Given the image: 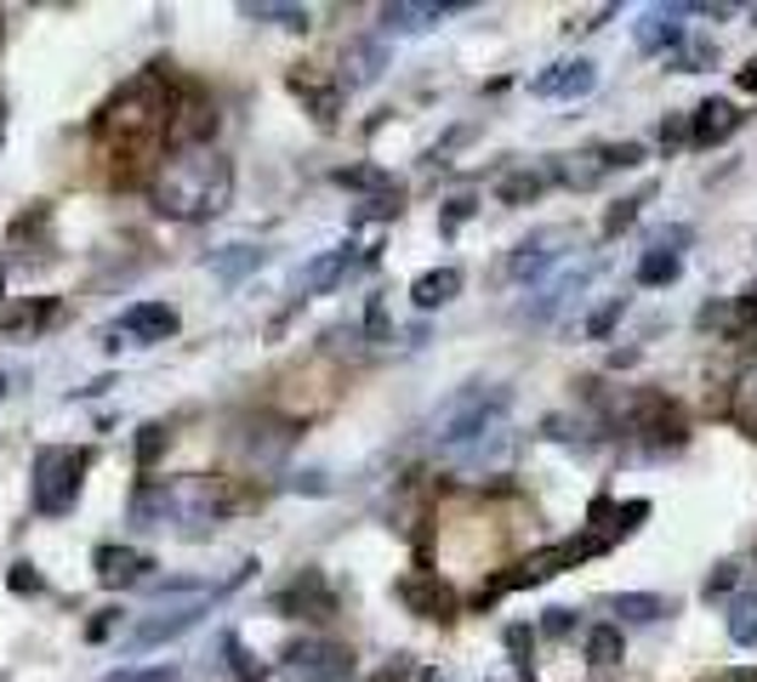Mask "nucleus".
Wrapping results in <instances>:
<instances>
[{
	"mask_svg": "<svg viewBox=\"0 0 757 682\" xmlns=\"http://www.w3.org/2000/svg\"><path fill=\"white\" fill-rule=\"evenodd\" d=\"M228 200H233V166L217 149H177L155 171V211L171 222L222 217Z\"/></svg>",
	"mask_w": 757,
	"mask_h": 682,
	"instance_id": "1",
	"label": "nucleus"
},
{
	"mask_svg": "<svg viewBox=\"0 0 757 682\" xmlns=\"http://www.w3.org/2000/svg\"><path fill=\"white\" fill-rule=\"evenodd\" d=\"M166 114H171V97L160 74H137L131 86H120V97L103 109L98 131L109 142H126V149H155L166 137Z\"/></svg>",
	"mask_w": 757,
	"mask_h": 682,
	"instance_id": "2",
	"label": "nucleus"
},
{
	"mask_svg": "<svg viewBox=\"0 0 757 682\" xmlns=\"http://www.w3.org/2000/svg\"><path fill=\"white\" fill-rule=\"evenodd\" d=\"M507 404H512V393H507L501 381H472V387H461V393H450V399L439 404V415H434L439 450L456 455V450H467V444H479L485 432L501 427Z\"/></svg>",
	"mask_w": 757,
	"mask_h": 682,
	"instance_id": "3",
	"label": "nucleus"
},
{
	"mask_svg": "<svg viewBox=\"0 0 757 682\" xmlns=\"http://www.w3.org/2000/svg\"><path fill=\"white\" fill-rule=\"evenodd\" d=\"M160 501H166V523H182L188 534L240 512V490H233V478H206V472H188V478L160 483Z\"/></svg>",
	"mask_w": 757,
	"mask_h": 682,
	"instance_id": "4",
	"label": "nucleus"
},
{
	"mask_svg": "<svg viewBox=\"0 0 757 682\" xmlns=\"http://www.w3.org/2000/svg\"><path fill=\"white\" fill-rule=\"evenodd\" d=\"M91 467V450H74V444H46L34 455V478H29V490H34V512L40 518H63L80 495V478Z\"/></svg>",
	"mask_w": 757,
	"mask_h": 682,
	"instance_id": "5",
	"label": "nucleus"
},
{
	"mask_svg": "<svg viewBox=\"0 0 757 682\" xmlns=\"http://www.w3.org/2000/svg\"><path fill=\"white\" fill-rule=\"evenodd\" d=\"M353 671V654L330 638H302L286 649V676L291 682H342Z\"/></svg>",
	"mask_w": 757,
	"mask_h": 682,
	"instance_id": "6",
	"label": "nucleus"
},
{
	"mask_svg": "<svg viewBox=\"0 0 757 682\" xmlns=\"http://www.w3.org/2000/svg\"><path fill=\"white\" fill-rule=\"evenodd\" d=\"M564 245H576V233L570 228H536L525 245H518L512 257H507V279H541L558 257H564Z\"/></svg>",
	"mask_w": 757,
	"mask_h": 682,
	"instance_id": "7",
	"label": "nucleus"
},
{
	"mask_svg": "<svg viewBox=\"0 0 757 682\" xmlns=\"http://www.w3.org/2000/svg\"><path fill=\"white\" fill-rule=\"evenodd\" d=\"M394 598L410 614H421V620H456V609H461V598L445 586L439 574H405L399 586H394Z\"/></svg>",
	"mask_w": 757,
	"mask_h": 682,
	"instance_id": "8",
	"label": "nucleus"
},
{
	"mask_svg": "<svg viewBox=\"0 0 757 682\" xmlns=\"http://www.w3.org/2000/svg\"><path fill=\"white\" fill-rule=\"evenodd\" d=\"M598 86V63L576 58V63H552L530 80V97H541V103H576V97H587Z\"/></svg>",
	"mask_w": 757,
	"mask_h": 682,
	"instance_id": "9",
	"label": "nucleus"
},
{
	"mask_svg": "<svg viewBox=\"0 0 757 682\" xmlns=\"http://www.w3.org/2000/svg\"><path fill=\"white\" fill-rule=\"evenodd\" d=\"M273 609H279V614H291V620H297V614H308V620H330V614H337V592L325 586V574H319V569H302V574L291 580V586L273 598Z\"/></svg>",
	"mask_w": 757,
	"mask_h": 682,
	"instance_id": "10",
	"label": "nucleus"
},
{
	"mask_svg": "<svg viewBox=\"0 0 757 682\" xmlns=\"http://www.w3.org/2000/svg\"><path fill=\"white\" fill-rule=\"evenodd\" d=\"M211 131H217V109H206L200 97H182V103L166 114L171 149H211Z\"/></svg>",
	"mask_w": 757,
	"mask_h": 682,
	"instance_id": "11",
	"label": "nucleus"
},
{
	"mask_svg": "<svg viewBox=\"0 0 757 682\" xmlns=\"http://www.w3.org/2000/svg\"><path fill=\"white\" fill-rule=\"evenodd\" d=\"M609 171H621V166H615L609 142H592V149H576V154H558V160H552V177H558L564 188H598Z\"/></svg>",
	"mask_w": 757,
	"mask_h": 682,
	"instance_id": "12",
	"label": "nucleus"
},
{
	"mask_svg": "<svg viewBox=\"0 0 757 682\" xmlns=\"http://www.w3.org/2000/svg\"><path fill=\"white\" fill-rule=\"evenodd\" d=\"M746 126V114L729 103V97H706V103L689 114V142L695 149H713V142H729Z\"/></svg>",
	"mask_w": 757,
	"mask_h": 682,
	"instance_id": "13",
	"label": "nucleus"
},
{
	"mask_svg": "<svg viewBox=\"0 0 757 682\" xmlns=\"http://www.w3.org/2000/svg\"><path fill=\"white\" fill-rule=\"evenodd\" d=\"M291 91L308 103V114H313L319 126H337V120H342V86L325 80L319 69H291Z\"/></svg>",
	"mask_w": 757,
	"mask_h": 682,
	"instance_id": "14",
	"label": "nucleus"
},
{
	"mask_svg": "<svg viewBox=\"0 0 757 682\" xmlns=\"http://www.w3.org/2000/svg\"><path fill=\"white\" fill-rule=\"evenodd\" d=\"M382 69H388V46H382V40H348V46H342V74H337V86H348V91L376 86V80H382Z\"/></svg>",
	"mask_w": 757,
	"mask_h": 682,
	"instance_id": "15",
	"label": "nucleus"
},
{
	"mask_svg": "<svg viewBox=\"0 0 757 682\" xmlns=\"http://www.w3.org/2000/svg\"><path fill=\"white\" fill-rule=\"evenodd\" d=\"M98 580L103 586H143L149 580V569H155V558L149 552H137V546H98Z\"/></svg>",
	"mask_w": 757,
	"mask_h": 682,
	"instance_id": "16",
	"label": "nucleus"
},
{
	"mask_svg": "<svg viewBox=\"0 0 757 682\" xmlns=\"http://www.w3.org/2000/svg\"><path fill=\"white\" fill-rule=\"evenodd\" d=\"M177 308H166V302H137V308H126L120 313V330L131 335V341H143V348H149V341H171L177 335Z\"/></svg>",
	"mask_w": 757,
	"mask_h": 682,
	"instance_id": "17",
	"label": "nucleus"
},
{
	"mask_svg": "<svg viewBox=\"0 0 757 682\" xmlns=\"http://www.w3.org/2000/svg\"><path fill=\"white\" fill-rule=\"evenodd\" d=\"M751 324H757V290H746L740 302H706L700 308V330H718L724 341H746Z\"/></svg>",
	"mask_w": 757,
	"mask_h": 682,
	"instance_id": "18",
	"label": "nucleus"
},
{
	"mask_svg": "<svg viewBox=\"0 0 757 682\" xmlns=\"http://www.w3.org/2000/svg\"><path fill=\"white\" fill-rule=\"evenodd\" d=\"M592 273H598V262H587V268H564V273H558V279H552V284L541 290V297H536V302L525 308V319H530V324H547V319H552V313H558L564 302H570V297H581Z\"/></svg>",
	"mask_w": 757,
	"mask_h": 682,
	"instance_id": "19",
	"label": "nucleus"
},
{
	"mask_svg": "<svg viewBox=\"0 0 757 682\" xmlns=\"http://www.w3.org/2000/svg\"><path fill=\"white\" fill-rule=\"evenodd\" d=\"M684 7H655V12H644V23H638V52H678L684 46Z\"/></svg>",
	"mask_w": 757,
	"mask_h": 682,
	"instance_id": "20",
	"label": "nucleus"
},
{
	"mask_svg": "<svg viewBox=\"0 0 757 682\" xmlns=\"http://www.w3.org/2000/svg\"><path fill=\"white\" fill-rule=\"evenodd\" d=\"M445 12H461V7H434V0H394V7H382V29H388V34H421V29H434Z\"/></svg>",
	"mask_w": 757,
	"mask_h": 682,
	"instance_id": "21",
	"label": "nucleus"
},
{
	"mask_svg": "<svg viewBox=\"0 0 757 682\" xmlns=\"http://www.w3.org/2000/svg\"><path fill=\"white\" fill-rule=\"evenodd\" d=\"M211 603H217V598H200V603H188V609H171V614H160V620H149V625H137L131 649H155V643H171V638H182V631L195 625V620H200Z\"/></svg>",
	"mask_w": 757,
	"mask_h": 682,
	"instance_id": "22",
	"label": "nucleus"
},
{
	"mask_svg": "<svg viewBox=\"0 0 757 682\" xmlns=\"http://www.w3.org/2000/svg\"><path fill=\"white\" fill-rule=\"evenodd\" d=\"M348 268H353L348 245H342V251H325V257H313V262L297 273V290H302V297H325V290H337V284L348 279Z\"/></svg>",
	"mask_w": 757,
	"mask_h": 682,
	"instance_id": "23",
	"label": "nucleus"
},
{
	"mask_svg": "<svg viewBox=\"0 0 757 682\" xmlns=\"http://www.w3.org/2000/svg\"><path fill=\"white\" fill-rule=\"evenodd\" d=\"M456 461H461V472H467V478H472V472H490V467H507V461H512V432H507V427L485 432L479 444L456 450Z\"/></svg>",
	"mask_w": 757,
	"mask_h": 682,
	"instance_id": "24",
	"label": "nucleus"
},
{
	"mask_svg": "<svg viewBox=\"0 0 757 682\" xmlns=\"http://www.w3.org/2000/svg\"><path fill=\"white\" fill-rule=\"evenodd\" d=\"M58 319H63V308H58L52 297H40V302H18L7 319H0V335L23 341V335H40L46 324H58Z\"/></svg>",
	"mask_w": 757,
	"mask_h": 682,
	"instance_id": "25",
	"label": "nucleus"
},
{
	"mask_svg": "<svg viewBox=\"0 0 757 682\" xmlns=\"http://www.w3.org/2000/svg\"><path fill=\"white\" fill-rule=\"evenodd\" d=\"M456 290H461V268H428V273L410 284V302H416L421 313H434V308L456 302Z\"/></svg>",
	"mask_w": 757,
	"mask_h": 682,
	"instance_id": "26",
	"label": "nucleus"
},
{
	"mask_svg": "<svg viewBox=\"0 0 757 682\" xmlns=\"http://www.w3.org/2000/svg\"><path fill=\"white\" fill-rule=\"evenodd\" d=\"M609 609L621 614L627 625H655L660 614H673V603H667V598H655V592H615V598H609Z\"/></svg>",
	"mask_w": 757,
	"mask_h": 682,
	"instance_id": "27",
	"label": "nucleus"
},
{
	"mask_svg": "<svg viewBox=\"0 0 757 682\" xmlns=\"http://www.w3.org/2000/svg\"><path fill=\"white\" fill-rule=\"evenodd\" d=\"M718 63V40H706V34H684V46H678V52H667V69L673 74H700V69H713Z\"/></svg>",
	"mask_w": 757,
	"mask_h": 682,
	"instance_id": "28",
	"label": "nucleus"
},
{
	"mask_svg": "<svg viewBox=\"0 0 757 682\" xmlns=\"http://www.w3.org/2000/svg\"><path fill=\"white\" fill-rule=\"evenodd\" d=\"M251 268H262V251H251V245H222V251H211V273H217L222 284H240Z\"/></svg>",
	"mask_w": 757,
	"mask_h": 682,
	"instance_id": "29",
	"label": "nucleus"
},
{
	"mask_svg": "<svg viewBox=\"0 0 757 682\" xmlns=\"http://www.w3.org/2000/svg\"><path fill=\"white\" fill-rule=\"evenodd\" d=\"M541 188H547V171H507L496 182V200L501 205H530V200H541Z\"/></svg>",
	"mask_w": 757,
	"mask_h": 682,
	"instance_id": "30",
	"label": "nucleus"
},
{
	"mask_svg": "<svg viewBox=\"0 0 757 682\" xmlns=\"http://www.w3.org/2000/svg\"><path fill=\"white\" fill-rule=\"evenodd\" d=\"M627 643H621V625H592L587 631V665H621Z\"/></svg>",
	"mask_w": 757,
	"mask_h": 682,
	"instance_id": "31",
	"label": "nucleus"
},
{
	"mask_svg": "<svg viewBox=\"0 0 757 682\" xmlns=\"http://www.w3.org/2000/svg\"><path fill=\"white\" fill-rule=\"evenodd\" d=\"M678 273H684L678 251H649V257L638 262V284H644V290H660V284H673Z\"/></svg>",
	"mask_w": 757,
	"mask_h": 682,
	"instance_id": "32",
	"label": "nucleus"
},
{
	"mask_svg": "<svg viewBox=\"0 0 757 682\" xmlns=\"http://www.w3.org/2000/svg\"><path fill=\"white\" fill-rule=\"evenodd\" d=\"M246 18L273 23V29H308V23H313L308 7H273V0H262V7H246Z\"/></svg>",
	"mask_w": 757,
	"mask_h": 682,
	"instance_id": "33",
	"label": "nucleus"
},
{
	"mask_svg": "<svg viewBox=\"0 0 757 682\" xmlns=\"http://www.w3.org/2000/svg\"><path fill=\"white\" fill-rule=\"evenodd\" d=\"M337 182H342V188L370 193V200H376V193H388V188H394V177H388L382 166H342V171H337Z\"/></svg>",
	"mask_w": 757,
	"mask_h": 682,
	"instance_id": "34",
	"label": "nucleus"
},
{
	"mask_svg": "<svg viewBox=\"0 0 757 682\" xmlns=\"http://www.w3.org/2000/svg\"><path fill=\"white\" fill-rule=\"evenodd\" d=\"M729 643H740V649L757 643V598H740L729 609Z\"/></svg>",
	"mask_w": 757,
	"mask_h": 682,
	"instance_id": "35",
	"label": "nucleus"
},
{
	"mask_svg": "<svg viewBox=\"0 0 757 682\" xmlns=\"http://www.w3.org/2000/svg\"><path fill=\"white\" fill-rule=\"evenodd\" d=\"M166 444H171V432H166L160 421H149V427H137V467L149 472V467L160 461V450H166Z\"/></svg>",
	"mask_w": 757,
	"mask_h": 682,
	"instance_id": "36",
	"label": "nucleus"
},
{
	"mask_svg": "<svg viewBox=\"0 0 757 682\" xmlns=\"http://www.w3.org/2000/svg\"><path fill=\"white\" fill-rule=\"evenodd\" d=\"M740 580H746V569H740V563H718L713 574H706V603H713V598H729V592L740 586Z\"/></svg>",
	"mask_w": 757,
	"mask_h": 682,
	"instance_id": "37",
	"label": "nucleus"
},
{
	"mask_svg": "<svg viewBox=\"0 0 757 682\" xmlns=\"http://www.w3.org/2000/svg\"><path fill=\"white\" fill-rule=\"evenodd\" d=\"M7 586H12L18 598H40V592H46V580H40V569H34V563H12V569H7Z\"/></svg>",
	"mask_w": 757,
	"mask_h": 682,
	"instance_id": "38",
	"label": "nucleus"
},
{
	"mask_svg": "<svg viewBox=\"0 0 757 682\" xmlns=\"http://www.w3.org/2000/svg\"><path fill=\"white\" fill-rule=\"evenodd\" d=\"M621 313H627V297H615V302H604V308H598V313L587 319V335H592V341H604V335H609L615 324H621Z\"/></svg>",
	"mask_w": 757,
	"mask_h": 682,
	"instance_id": "39",
	"label": "nucleus"
},
{
	"mask_svg": "<svg viewBox=\"0 0 757 682\" xmlns=\"http://www.w3.org/2000/svg\"><path fill=\"white\" fill-rule=\"evenodd\" d=\"M649 200V193H633V200H621V205H615L609 217H604V239H615V233H621V228H633L638 222V205Z\"/></svg>",
	"mask_w": 757,
	"mask_h": 682,
	"instance_id": "40",
	"label": "nucleus"
},
{
	"mask_svg": "<svg viewBox=\"0 0 757 682\" xmlns=\"http://www.w3.org/2000/svg\"><path fill=\"white\" fill-rule=\"evenodd\" d=\"M365 341H388V302L382 297L365 302Z\"/></svg>",
	"mask_w": 757,
	"mask_h": 682,
	"instance_id": "41",
	"label": "nucleus"
},
{
	"mask_svg": "<svg viewBox=\"0 0 757 682\" xmlns=\"http://www.w3.org/2000/svg\"><path fill=\"white\" fill-rule=\"evenodd\" d=\"M735 415L751 427V438H757V375L751 381H740V393H735Z\"/></svg>",
	"mask_w": 757,
	"mask_h": 682,
	"instance_id": "42",
	"label": "nucleus"
},
{
	"mask_svg": "<svg viewBox=\"0 0 757 682\" xmlns=\"http://www.w3.org/2000/svg\"><path fill=\"white\" fill-rule=\"evenodd\" d=\"M689 142V114H667L660 120V149H684Z\"/></svg>",
	"mask_w": 757,
	"mask_h": 682,
	"instance_id": "43",
	"label": "nucleus"
},
{
	"mask_svg": "<svg viewBox=\"0 0 757 682\" xmlns=\"http://www.w3.org/2000/svg\"><path fill=\"white\" fill-rule=\"evenodd\" d=\"M222 649L233 654V676H240V682H257V676H262V665H257V660H251V654L240 649V638H228Z\"/></svg>",
	"mask_w": 757,
	"mask_h": 682,
	"instance_id": "44",
	"label": "nucleus"
},
{
	"mask_svg": "<svg viewBox=\"0 0 757 682\" xmlns=\"http://www.w3.org/2000/svg\"><path fill=\"white\" fill-rule=\"evenodd\" d=\"M644 518H649V501H627V507H615V534H633Z\"/></svg>",
	"mask_w": 757,
	"mask_h": 682,
	"instance_id": "45",
	"label": "nucleus"
},
{
	"mask_svg": "<svg viewBox=\"0 0 757 682\" xmlns=\"http://www.w3.org/2000/svg\"><path fill=\"white\" fill-rule=\"evenodd\" d=\"M376 217H399V188H388V193H376V200L359 211V222H376Z\"/></svg>",
	"mask_w": 757,
	"mask_h": 682,
	"instance_id": "46",
	"label": "nucleus"
},
{
	"mask_svg": "<svg viewBox=\"0 0 757 682\" xmlns=\"http://www.w3.org/2000/svg\"><path fill=\"white\" fill-rule=\"evenodd\" d=\"M507 649H512V660H518V665H530V649H536L530 625H507Z\"/></svg>",
	"mask_w": 757,
	"mask_h": 682,
	"instance_id": "47",
	"label": "nucleus"
},
{
	"mask_svg": "<svg viewBox=\"0 0 757 682\" xmlns=\"http://www.w3.org/2000/svg\"><path fill=\"white\" fill-rule=\"evenodd\" d=\"M541 631H547V638H570V631H576V609H547Z\"/></svg>",
	"mask_w": 757,
	"mask_h": 682,
	"instance_id": "48",
	"label": "nucleus"
},
{
	"mask_svg": "<svg viewBox=\"0 0 757 682\" xmlns=\"http://www.w3.org/2000/svg\"><path fill=\"white\" fill-rule=\"evenodd\" d=\"M177 665H149V671H114L109 682H171Z\"/></svg>",
	"mask_w": 757,
	"mask_h": 682,
	"instance_id": "49",
	"label": "nucleus"
},
{
	"mask_svg": "<svg viewBox=\"0 0 757 682\" xmlns=\"http://www.w3.org/2000/svg\"><path fill=\"white\" fill-rule=\"evenodd\" d=\"M410 671H416V665H410V660H405V654H394V660H388V665H382V671H376V676H370V682H410Z\"/></svg>",
	"mask_w": 757,
	"mask_h": 682,
	"instance_id": "50",
	"label": "nucleus"
},
{
	"mask_svg": "<svg viewBox=\"0 0 757 682\" xmlns=\"http://www.w3.org/2000/svg\"><path fill=\"white\" fill-rule=\"evenodd\" d=\"M114 625H120V614H114V609H103L98 620L86 625V638H91V643H103V638H114Z\"/></svg>",
	"mask_w": 757,
	"mask_h": 682,
	"instance_id": "51",
	"label": "nucleus"
},
{
	"mask_svg": "<svg viewBox=\"0 0 757 682\" xmlns=\"http://www.w3.org/2000/svg\"><path fill=\"white\" fill-rule=\"evenodd\" d=\"M472 211H479L472 200H450V211H445V233H450V228H461V222H467Z\"/></svg>",
	"mask_w": 757,
	"mask_h": 682,
	"instance_id": "52",
	"label": "nucleus"
},
{
	"mask_svg": "<svg viewBox=\"0 0 757 682\" xmlns=\"http://www.w3.org/2000/svg\"><path fill=\"white\" fill-rule=\"evenodd\" d=\"M735 80H740V91H751V97H757V58H751V63H746Z\"/></svg>",
	"mask_w": 757,
	"mask_h": 682,
	"instance_id": "53",
	"label": "nucleus"
},
{
	"mask_svg": "<svg viewBox=\"0 0 757 682\" xmlns=\"http://www.w3.org/2000/svg\"><path fill=\"white\" fill-rule=\"evenodd\" d=\"M0 137H7V103H0Z\"/></svg>",
	"mask_w": 757,
	"mask_h": 682,
	"instance_id": "54",
	"label": "nucleus"
},
{
	"mask_svg": "<svg viewBox=\"0 0 757 682\" xmlns=\"http://www.w3.org/2000/svg\"><path fill=\"white\" fill-rule=\"evenodd\" d=\"M7 387H12V381H7V375H0V399H7Z\"/></svg>",
	"mask_w": 757,
	"mask_h": 682,
	"instance_id": "55",
	"label": "nucleus"
},
{
	"mask_svg": "<svg viewBox=\"0 0 757 682\" xmlns=\"http://www.w3.org/2000/svg\"><path fill=\"white\" fill-rule=\"evenodd\" d=\"M0 297H7V273H0Z\"/></svg>",
	"mask_w": 757,
	"mask_h": 682,
	"instance_id": "56",
	"label": "nucleus"
},
{
	"mask_svg": "<svg viewBox=\"0 0 757 682\" xmlns=\"http://www.w3.org/2000/svg\"><path fill=\"white\" fill-rule=\"evenodd\" d=\"M0 34H7V29H0Z\"/></svg>",
	"mask_w": 757,
	"mask_h": 682,
	"instance_id": "57",
	"label": "nucleus"
},
{
	"mask_svg": "<svg viewBox=\"0 0 757 682\" xmlns=\"http://www.w3.org/2000/svg\"><path fill=\"white\" fill-rule=\"evenodd\" d=\"M751 18H757V12H751Z\"/></svg>",
	"mask_w": 757,
	"mask_h": 682,
	"instance_id": "58",
	"label": "nucleus"
},
{
	"mask_svg": "<svg viewBox=\"0 0 757 682\" xmlns=\"http://www.w3.org/2000/svg\"><path fill=\"white\" fill-rule=\"evenodd\" d=\"M434 682H439V676H434Z\"/></svg>",
	"mask_w": 757,
	"mask_h": 682,
	"instance_id": "59",
	"label": "nucleus"
}]
</instances>
